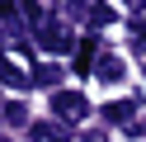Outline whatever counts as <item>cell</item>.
I'll use <instances>...</instances> for the list:
<instances>
[{
	"label": "cell",
	"mask_w": 146,
	"mask_h": 142,
	"mask_svg": "<svg viewBox=\"0 0 146 142\" xmlns=\"http://www.w3.org/2000/svg\"><path fill=\"white\" fill-rule=\"evenodd\" d=\"M85 19H90V28H108V24H113V9H108V5H90Z\"/></svg>",
	"instance_id": "obj_8"
},
{
	"label": "cell",
	"mask_w": 146,
	"mask_h": 142,
	"mask_svg": "<svg viewBox=\"0 0 146 142\" xmlns=\"http://www.w3.org/2000/svg\"><path fill=\"white\" fill-rule=\"evenodd\" d=\"M0 114H5V123H14V128H24V123H29V109H24L19 100H10V104H5Z\"/></svg>",
	"instance_id": "obj_9"
},
{
	"label": "cell",
	"mask_w": 146,
	"mask_h": 142,
	"mask_svg": "<svg viewBox=\"0 0 146 142\" xmlns=\"http://www.w3.org/2000/svg\"><path fill=\"white\" fill-rule=\"evenodd\" d=\"M80 142H108V137H104V133H85Z\"/></svg>",
	"instance_id": "obj_11"
},
{
	"label": "cell",
	"mask_w": 146,
	"mask_h": 142,
	"mask_svg": "<svg viewBox=\"0 0 146 142\" xmlns=\"http://www.w3.org/2000/svg\"><path fill=\"white\" fill-rule=\"evenodd\" d=\"M52 114H57V123H80L90 114V100L80 90H52Z\"/></svg>",
	"instance_id": "obj_1"
},
{
	"label": "cell",
	"mask_w": 146,
	"mask_h": 142,
	"mask_svg": "<svg viewBox=\"0 0 146 142\" xmlns=\"http://www.w3.org/2000/svg\"><path fill=\"white\" fill-rule=\"evenodd\" d=\"M57 81H61V66H57V62H38V66H33V85H42V90H52Z\"/></svg>",
	"instance_id": "obj_6"
},
{
	"label": "cell",
	"mask_w": 146,
	"mask_h": 142,
	"mask_svg": "<svg viewBox=\"0 0 146 142\" xmlns=\"http://www.w3.org/2000/svg\"><path fill=\"white\" fill-rule=\"evenodd\" d=\"M94 62H99V47H94V38H85V43L76 47V71L85 76V71H90V66H94Z\"/></svg>",
	"instance_id": "obj_7"
},
{
	"label": "cell",
	"mask_w": 146,
	"mask_h": 142,
	"mask_svg": "<svg viewBox=\"0 0 146 142\" xmlns=\"http://www.w3.org/2000/svg\"><path fill=\"white\" fill-rule=\"evenodd\" d=\"M0 81L10 85V90H24V85H33V71H19V66H14L10 57L0 52Z\"/></svg>",
	"instance_id": "obj_2"
},
{
	"label": "cell",
	"mask_w": 146,
	"mask_h": 142,
	"mask_svg": "<svg viewBox=\"0 0 146 142\" xmlns=\"http://www.w3.org/2000/svg\"><path fill=\"white\" fill-rule=\"evenodd\" d=\"M132 114H137V100H132V95H127V100L104 104V118H108V123H132Z\"/></svg>",
	"instance_id": "obj_5"
},
{
	"label": "cell",
	"mask_w": 146,
	"mask_h": 142,
	"mask_svg": "<svg viewBox=\"0 0 146 142\" xmlns=\"http://www.w3.org/2000/svg\"><path fill=\"white\" fill-rule=\"evenodd\" d=\"M132 52H141V57H146V28H141V24L132 28Z\"/></svg>",
	"instance_id": "obj_10"
},
{
	"label": "cell",
	"mask_w": 146,
	"mask_h": 142,
	"mask_svg": "<svg viewBox=\"0 0 146 142\" xmlns=\"http://www.w3.org/2000/svg\"><path fill=\"white\" fill-rule=\"evenodd\" d=\"M29 142H66V123H52V118L33 123V128H29Z\"/></svg>",
	"instance_id": "obj_3"
},
{
	"label": "cell",
	"mask_w": 146,
	"mask_h": 142,
	"mask_svg": "<svg viewBox=\"0 0 146 142\" xmlns=\"http://www.w3.org/2000/svg\"><path fill=\"white\" fill-rule=\"evenodd\" d=\"M94 76H99V81H108V85H113V81H123V62H118L113 52H99V62H94Z\"/></svg>",
	"instance_id": "obj_4"
}]
</instances>
